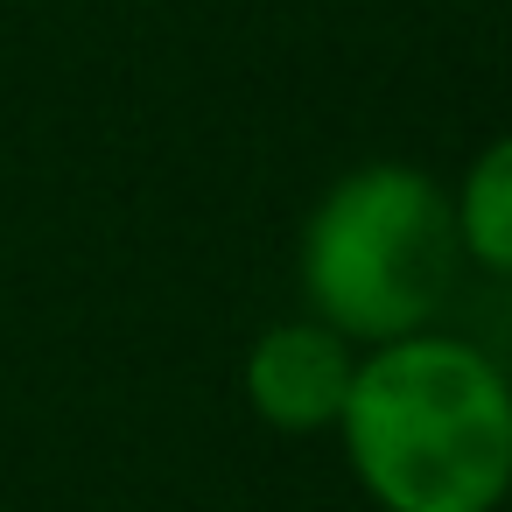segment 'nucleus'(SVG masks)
<instances>
[{
    "mask_svg": "<svg viewBox=\"0 0 512 512\" xmlns=\"http://www.w3.org/2000/svg\"><path fill=\"white\" fill-rule=\"evenodd\" d=\"M358 372V344L316 316L267 323L239 358V393L274 435H330Z\"/></svg>",
    "mask_w": 512,
    "mask_h": 512,
    "instance_id": "nucleus-3",
    "label": "nucleus"
},
{
    "mask_svg": "<svg viewBox=\"0 0 512 512\" xmlns=\"http://www.w3.org/2000/svg\"><path fill=\"white\" fill-rule=\"evenodd\" d=\"M449 211H456L463 260L512 281V134H498V141L477 148V162L449 190Z\"/></svg>",
    "mask_w": 512,
    "mask_h": 512,
    "instance_id": "nucleus-4",
    "label": "nucleus"
},
{
    "mask_svg": "<svg viewBox=\"0 0 512 512\" xmlns=\"http://www.w3.org/2000/svg\"><path fill=\"white\" fill-rule=\"evenodd\" d=\"M379 512H498L512 498V379L463 337H393L358 351L330 428Z\"/></svg>",
    "mask_w": 512,
    "mask_h": 512,
    "instance_id": "nucleus-1",
    "label": "nucleus"
},
{
    "mask_svg": "<svg viewBox=\"0 0 512 512\" xmlns=\"http://www.w3.org/2000/svg\"><path fill=\"white\" fill-rule=\"evenodd\" d=\"M456 274L463 246L449 190L414 162L344 169L295 239V281L309 316L351 337L358 351L428 330Z\"/></svg>",
    "mask_w": 512,
    "mask_h": 512,
    "instance_id": "nucleus-2",
    "label": "nucleus"
}]
</instances>
